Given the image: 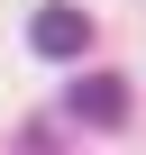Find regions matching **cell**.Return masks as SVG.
<instances>
[{
  "instance_id": "obj_2",
  "label": "cell",
  "mask_w": 146,
  "mask_h": 155,
  "mask_svg": "<svg viewBox=\"0 0 146 155\" xmlns=\"http://www.w3.org/2000/svg\"><path fill=\"white\" fill-rule=\"evenodd\" d=\"M64 110H73V119H91V128H119V119H128V82H119V73H82Z\"/></svg>"
},
{
  "instance_id": "obj_1",
  "label": "cell",
  "mask_w": 146,
  "mask_h": 155,
  "mask_svg": "<svg viewBox=\"0 0 146 155\" xmlns=\"http://www.w3.org/2000/svg\"><path fill=\"white\" fill-rule=\"evenodd\" d=\"M28 46L55 55V64H73V55H91V18L73 9V0H46V9L28 18Z\"/></svg>"
}]
</instances>
